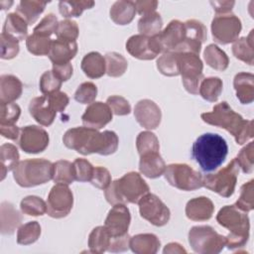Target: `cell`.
<instances>
[{"label": "cell", "mask_w": 254, "mask_h": 254, "mask_svg": "<svg viewBox=\"0 0 254 254\" xmlns=\"http://www.w3.org/2000/svg\"><path fill=\"white\" fill-rule=\"evenodd\" d=\"M184 25L186 29V39L178 53H192L199 56L201 45L205 42L207 37L205 26L195 19H189L184 22Z\"/></svg>", "instance_id": "obj_16"}, {"label": "cell", "mask_w": 254, "mask_h": 254, "mask_svg": "<svg viewBox=\"0 0 254 254\" xmlns=\"http://www.w3.org/2000/svg\"><path fill=\"white\" fill-rule=\"evenodd\" d=\"M149 190V186L139 173L129 172L120 179L111 182L104 190V196L107 202L112 205L138 203Z\"/></svg>", "instance_id": "obj_4"}, {"label": "cell", "mask_w": 254, "mask_h": 254, "mask_svg": "<svg viewBox=\"0 0 254 254\" xmlns=\"http://www.w3.org/2000/svg\"><path fill=\"white\" fill-rule=\"evenodd\" d=\"M48 2L37 0H22L16 8V13L19 14L28 25L34 24L40 15L44 12Z\"/></svg>", "instance_id": "obj_33"}, {"label": "cell", "mask_w": 254, "mask_h": 254, "mask_svg": "<svg viewBox=\"0 0 254 254\" xmlns=\"http://www.w3.org/2000/svg\"><path fill=\"white\" fill-rule=\"evenodd\" d=\"M63 142L66 148L74 150L81 155L96 153L108 156L116 152L119 139L114 131L98 132L93 128L79 126L68 129L63 137Z\"/></svg>", "instance_id": "obj_1"}, {"label": "cell", "mask_w": 254, "mask_h": 254, "mask_svg": "<svg viewBox=\"0 0 254 254\" xmlns=\"http://www.w3.org/2000/svg\"><path fill=\"white\" fill-rule=\"evenodd\" d=\"M167 182L178 190L190 191L203 187V176L187 164H171L164 173Z\"/></svg>", "instance_id": "obj_9"}, {"label": "cell", "mask_w": 254, "mask_h": 254, "mask_svg": "<svg viewBox=\"0 0 254 254\" xmlns=\"http://www.w3.org/2000/svg\"><path fill=\"white\" fill-rule=\"evenodd\" d=\"M94 1H83V0H69V1H60L59 11L63 17L72 18L79 17L82 12L86 9H90L94 6Z\"/></svg>", "instance_id": "obj_39"}, {"label": "cell", "mask_w": 254, "mask_h": 254, "mask_svg": "<svg viewBox=\"0 0 254 254\" xmlns=\"http://www.w3.org/2000/svg\"><path fill=\"white\" fill-rule=\"evenodd\" d=\"M19 40L1 33L0 36V44H1V59L3 60H11L18 56L20 47Z\"/></svg>", "instance_id": "obj_51"}, {"label": "cell", "mask_w": 254, "mask_h": 254, "mask_svg": "<svg viewBox=\"0 0 254 254\" xmlns=\"http://www.w3.org/2000/svg\"><path fill=\"white\" fill-rule=\"evenodd\" d=\"M106 64V74L111 77H119L128 67L127 60L116 52L107 53L104 56Z\"/></svg>", "instance_id": "obj_40"}, {"label": "cell", "mask_w": 254, "mask_h": 254, "mask_svg": "<svg viewBox=\"0 0 254 254\" xmlns=\"http://www.w3.org/2000/svg\"><path fill=\"white\" fill-rule=\"evenodd\" d=\"M180 74L185 89L190 94H198L203 79V64L198 55L192 53H178Z\"/></svg>", "instance_id": "obj_10"}, {"label": "cell", "mask_w": 254, "mask_h": 254, "mask_svg": "<svg viewBox=\"0 0 254 254\" xmlns=\"http://www.w3.org/2000/svg\"><path fill=\"white\" fill-rule=\"evenodd\" d=\"M236 162L244 174H250L254 168V143L249 142L237 155Z\"/></svg>", "instance_id": "obj_49"}, {"label": "cell", "mask_w": 254, "mask_h": 254, "mask_svg": "<svg viewBox=\"0 0 254 254\" xmlns=\"http://www.w3.org/2000/svg\"><path fill=\"white\" fill-rule=\"evenodd\" d=\"M112 111L107 103L95 101L86 107L81 116L84 126L99 130L112 120Z\"/></svg>", "instance_id": "obj_20"}, {"label": "cell", "mask_w": 254, "mask_h": 254, "mask_svg": "<svg viewBox=\"0 0 254 254\" xmlns=\"http://www.w3.org/2000/svg\"><path fill=\"white\" fill-rule=\"evenodd\" d=\"M63 81L53 72V70H46L40 77V90L43 94H51L59 91Z\"/></svg>", "instance_id": "obj_52"}, {"label": "cell", "mask_w": 254, "mask_h": 254, "mask_svg": "<svg viewBox=\"0 0 254 254\" xmlns=\"http://www.w3.org/2000/svg\"><path fill=\"white\" fill-rule=\"evenodd\" d=\"M58 25H59V21H58L57 16L53 13H50V14L46 15L40 21V23L34 28L33 33L44 36V37L51 38V36L53 34H56Z\"/></svg>", "instance_id": "obj_54"}, {"label": "cell", "mask_w": 254, "mask_h": 254, "mask_svg": "<svg viewBox=\"0 0 254 254\" xmlns=\"http://www.w3.org/2000/svg\"><path fill=\"white\" fill-rule=\"evenodd\" d=\"M29 112L31 116L42 126H50L53 124L57 111L53 107L47 94L34 97L29 104Z\"/></svg>", "instance_id": "obj_21"}, {"label": "cell", "mask_w": 254, "mask_h": 254, "mask_svg": "<svg viewBox=\"0 0 254 254\" xmlns=\"http://www.w3.org/2000/svg\"><path fill=\"white\" fill-rule=\"evenodd\" d=\"M1 226L0 230L2 234H12L22 222V215L14 207L11 202L3 201L1 203Z\"/></svg>", "instance_id": "obj_30"}, {"label": "cell", "mask_w": 254, "mask_h": 254, "mask_svg": "<svg viewBox=\"0 0 254 254\" xmlns=\"http://www.w3.org/2000/svg\"><path fill=\"white\" fill-rule=\"evenodd\" d=\"M139 212L141 217L155 226L166 225L171 217L169 207L154 193H146L139 201Z\"/></svg>", "instance_id": "obj_12"}, {"label": "cell", "mask_w": 254, "mask_h": 254, "mask_svg": "<svg viewBox=\"0 0 254 254\" xmlns=\"http://www.w3.org/2000/svg\"><path fill=\"white\" fill-rule=\"evenodd\" d=\"M203 59L207 65L218 71L225 70L229 64L226 53L214 44H210L204 49Z\"/></svg>", "instance_id": "obj_34"}, {"label": "cell", "mask_w": 254, "mask_h": 254, "mask_svg": "<svg viewBox=\"0 0 254 254\" xmlns=\"http://www.w3.org/2000/svg\"><path fill=\"white\" fill-rule=\"evenodd\" d=\"M158 70L166 76H177L180 74L178 53H163L157 60Z\"/></svg>", "instance_id": "obj_42"}, {"label": "cell", "mask_w": 254, "mask_h": 254, "mask_svg": "<svg viewBox=\"0 0 254 254\" xmlns=\"http://www.w3.org/2000/svg\"><path fill=\"white\" fill-rule=\"evenodd\" d=\"M131 215L125 204H115L109 210L104 226L111 237H119L128 233Z\"/></svg>", "instance_id": "obj_18"}, {"label": "cell", "mask_w": 254, "mask_h": 254, "mask_svg": "<svg viewBox=\"0 0 254 254\" xmlns=\"http://www.w3.org/2000/svg\"><path fill=\"white\" fill-rule=\"evenodd\" d=\"M41 235V225L38 221H29L19 226L17 231V243L30 245L35 243Z\"/></svg>", "instance_id": "obj_41"}, {"label": "cell", "mask_w": 254, "mask_h": 254, "mask_svg": "<svg viewBox=\"0 0 254 254\" xmlns=\"http://www.w3.org/2000/svg\"><path fill=\"white\" fill-rule=\"evenodd\" d=\"M106 103L110 107L113 114L118 116L128 115L131 112V105L129 101L120 95H111L107 98Z\"/></svg>", "instance_id": "obj_56"}, {"label": "cell", "mask_w": 254, "mask_h": 254, "mask_svg": "<svg viewBox=\"0 0 254 254\" xmlns=\"http://www.w3.org/2000/svg\"><path fill=\"white\" fill-rule=\"evenodd\" d=\"M17 142L25 153L38 154L47 149L50 137L44 128L37 125H28L21 128Z\"/></svg>", "instance_id": "obj_14"}, {"label": "cell", "mask_w": 254, "mask_h": 254, "mask_svg": "<svg viewBox=\"0 0 254 254\" xmlns=\"http://www.w3.org/2000/svg\"><path fill=\"white\" fill-rule=\"evenodd\" d=\"M19 152L16 146L10 143H5L0 148L1 161V181H3L8 172L13 171L15 166L19 163Z\"/></svg>", "instance_id": "obj_36"}, {"label": "cell", "mask_w": 254, "mask_h": 254, "mask_svg": "<svg viewBox=\"0 0 254 254\" xmlns=\"http://www.w3.org/2000/svg\"><path fill=\"white\" fill-rule=\"evenodd\" d=\"M200 117L203 122L229 132L238 145H243L253 138V121L243 119L226 101L217 103L210 112L201 113Z\"/></svg>", "instance_id": "obj_2"}, {"label": "cell", "mask_w": 254, "mask_h": 254, "mask_svg": "<svg viewBox=\"0 0 254 254\" xmlns=\"http://www.w3.org/2000/svg\"><path fill=\"white\" fill-rule=\"evenodd\" d=\"M20 131L21 129L16 124L0 125V134L3 137L13 141H18L20 136Z\"/></svg>", "instance_id": "obj_63"}, {"label": "cell", "mask_w": 254, "mask_h": 254, "mask_svg": "<svg viewBox=\"0 0 254 254\" xmlns=\"http://www.w3.org/2000/svg\"><path fill=\"white\" fill-rule=\"evenodd\" d=\"M253 32L254 31L251 30L248 36L237 39L232 45L233 56L249 65H253L254 63Z\"/></svg>", "instance_id": "obj_32"}, {"label": "cell", "mask_w": 254, "mask_h": 254, "mask_svg": "<svg viewBox=\"0 0 254 254\" xmlns=\"http://www.w3.org/2000/svg\"><path fill=\"white\" fill-rule=\"evenodd\" d=\"M163 27V19L157 12H153L142 16L138 21V31L140 35L146 37H154L161 33Z\"/></svg>", "instance_id": "obj_37"}, {"label": "cell", "mask_w": 254, "mask_h": 254, "mask_svg": "<svg viewBox=\"0 0 254 254\" xmlns=\"http://www.w3.org/2000/svg\"><path fill=\"white\" fill-rule=\"evenodd\" d=\"M73 205V194L67 185L56 184L50 190L47 199V213L53 218L68 215Z\"/></svg>", "instance_id": "obj_13"}, {"label": "cell", "mask_w": 254, "mask_h": 254, "mask_svg": "<svg viewBox=\"0 0 254 254\" xmlns=\"http://www.w3.org/2000/svg\"><path fill=\"white\" fill-rule=\"evenodd\" d=\"M81 69L89 78H99L106 73V64L104 57L98 52L86 54L81 61Z\"/></svg>", "instance_id": "obj_28"}, {"label": "cell", "mask_w": 254, "mask_h": 254, "mask_svg": "<svg viewBox=\"0 0 254 254\" xmlns=\"http://www.w3.org/2000/svg\"><path fill=\"white\" fill-rule=\"evenodd\" d=\"M228 146L223 137L215 133H204L196 138L191 147V157L204 173L218 169L225 161Z\"/></svg>", "instance_id": "obj_3"}, {"label": "cell", "mask_w": 254, "mask_h": 254, "mask_svg": "<svg viewBox=\"0 0 254 254\" xmlns=\"http://www.w3.org/2000/svg\"><path fill=\"white\" fill-rule=\"evenodd\" d=\"M126 51L138 60H154L162 49L157 36L146 37L143 35H133L126 42Z\"/></svg>", "instance_id": "obj_15"}, {"label": "cell", "mask_w": 254, "mask_h": 254, "mask_svg": "<svg viewBox=\"0 0 254 254\" xmlns=\"http://www.w3.org/2000/svg\"><path fill=\"white\" fill-rule=\"evenodd\" d=\"M164 254H169V253H187V250L179 243L177 242H171L167 244L163 250Z\"/></svg>", "instance_id": "obj_64"}, {"label": "cell", "mask_w": 254, "mask_h": 254, "mask_svg": "<svg viewBox=\"0 0 254 254\" xmlns=\"http://www.w3.org/2000/svg\"><path fill=\"white\" fill-rule=\"evenodd\" d=\"M189 243L198 254H217L226 245L225 236L209 225L192 226L189 231Z\"/></svg>", "instance_id": "obj_7"}, {"label": "cell", "mask_w": 254, "mask_h": 254, "mask_svg": "<svg viewBox=\"0 0 254 254\" xmlns=\"http://www.w3.org/2000/svg\"><path fill=\"white\" fill-rule=\"evenodd\" d=\"M77 53L76 42H68L60 39L53 40L51 50L49 52V59L53 64H62L70 63Z\"/></svg>", "instance_id": "obj_23"}, {"label": "cell", "mask_w": 254, "mask_h": 254, "mask_svg": "<svg viewBox=\"0 0 254 254\" xmlns=\"http://www.w3.org/2000/svg\"><path fill=\"white\" fill-rule=\"evenodd\" d=\"M239 175V166L236 159H232L226 167L215 174H208L203 177V187L223 197L233 194Z\"/></svg>", "instance_id": "obj_8"}, {"label": "cell", "mask_w": 254, "mask_h": 254, "mask_svg": "<svg viewBox=\"0 0 254 254\" xmlns=\"http://www.w3.org/2000/svg\"><path fill=\"white\" fill-rule=\"evenodd\" d=\"M240 19L233 14L216 15L211 21V34L214 41L220 45L234 43L241 32Z\"/></svg>", "instance_id": "obj_11"}, {"label": "cell", "mask_w": 254, "mask_h": 254, "mask_svg": "<svg viewBox=\"0 0 254 254\" xmlns=\"http://www.w3.org/2000/svg\"><path fill=\"white\" fill-rule=\"evenodd\" d=\"M21 115V108L18 104L1 103L0 109V125L16 124Z\"/></svg>", "instance_id": "obj_55"}, {"label": "cell", "mask_w": 254, "mask_h": 254, "mask_svg": "<svg viewBox=\"0 0 254 254\" xmlns=\"http://www.w3.org/2000/svg\"><path fill=\"white\" fill-rule=\"evenodd\" d=\"M53 181L56 184H64L67 186L72 184L75 181L72 163L66 160H59L54 163Z\"/></svg>", "instance_id": "obj_43"}, {"label": "cell", "mask_w": 254, "mask_h": 254, "mask_svg": "<svg viewBox=\"0 0 254 254\" xmlns=\"http://www.w3.org/2000/svg\"><path fill=\"white\" fill-rule=\"evenodd\" d=\"M236 97L242 104H250L254 100V75L250 72H238L233 79Z\"/></svg>", "instance_id": "obj_25"}, {"label": "cell", "mask_w": 254, "mask_h": 254, "mask_svg": "<svg viewBox=\"0 0 254 254\" xmlns=\"http://www.w3.org/2000/svg\"><path fill=\"white\" fill-rule=\"evenodd\" d=\"M129 242H130V235L126 233L125 235L119 236V237H111L109 247L107 251L112 253L117 252H124L128 250L129 248Z\"/></svg>", "instance_id": "obj_59"}, {"label": "cell", "mask_w": 254, "mask_h": 254, "mask_svg": "<svg viewBox=\"0 0 254 254\" xmlns=\"http://www.w3.org/2000/svg\"><path fill=\"white\" fill-rule=\"evenodd\" d=\"M136 148L140 156L150 152H159V140L151 131L140 132L136 138Z\"/></svg>", "instance_id": "obj_46"}, {"label": "cell", "mask_w": 254, "mask_h": 254, "mask_svg": "<svg viewBox=\"0 0 254 254\" xmlns=\"http://www.w3.org/2000/svg\"><path fill=\"white\" fill-rule=\"evenodd\" d=\"M160 246L159 238L153 233H140L130 237L129 248L136 254H155Z\"/></svg>", "instance_id": "obj_27"}, {"label": "cell", "mask_w": 254, "mask_h": 254, "mask_svg": "<svg viewBox=\"0 0 254 254\" xmlns=\"http://www.w3.org/2000/svg\"><path fill=\"white\" fill-rule=\"evenodd\" d=\"M2 33L9 35L19 41L27 40L28 36V23L16 12L9 13L6 16Z\"/></svg>", "instance_id": "obj_31"}, {"label": "cell", "mask_w": 254, "mask_h": 254, "mask_svg": "<svg viewBox=\"0 0 254 254\" xmlns=\"http://www.w3.org/2000/svg\"><path fill=\"white\" fill-rule=\"evenodd\" d=\"M214 212L213 202L206 196L191 198L186 205V215L192 221H205L211 218Z\"/></svg>", "instance_id": "obj_22"}, {"label": "cell", "mask_w": 254, "mask_h": 254, "mask_svg": "<svg viewBox=\"0 0 254 254\" xmlns=\"http://www.w3.org/2000/svg\"><path fill=\"white\" fill-rule=\"evenodd\" d=\"M111 183V175L104 167H94L93 174L90 179V184L100 190H105Z\"/></svg>", "instance_id": "obj_57"}, {"label": "cell", "mask_w": 254, "mask_h": 254, "mask_svg": "<svg viewBox=\"0 0 254 254\" xmlns=\"http://www.w3.org/2000/svg\"><path fill=\"white\" fill-rule=\"evenodd\" d=\"M136 12L142 16L156 12L159 2L156 0H146V1H135Z\"/></svg>", "instance_id": "obj_61"}, {"label": "cell", "mask_w": 254, "mask_h": 254, "mask_svg": "<svg viewBox=\"0 0 254 254\" xmlns=\"http://www.w3.org/2000/svg\"><path fill=\"white\" fill-rule=\"evenodd\" d=\"M135 3L130 0H119L112 4L109 15L111 20L117 25H128L136 15Z\"/></svg>", "instance_id": "obj_29"}, {"label": "cell", "mask_w": 254, "mask_h": 254, "mask_svg": "<svg viewBox=\"0 0 254 254\" xmlns=\"http://www.w3.org/2000/svg\"><path fill=\"white\" fill-rule=\"evenodd\" d=\"M54 164L46 159L20 161L13 169L15 182L23 188H33L53 180Z\"/></svg>", "instance_id": "obj_6"}, {"label": "cell", "mask_w": 254, "mask_h": 254, "mask_svg": "<svg viewBox=\"0 0 254 254\" xmlns=\"http://www.w3.org/2000/svg\"><path fill=\"white\" fill-rule=\"evenodd\" d=\"M21 211L30 216H41L47 212V202L40 196L28 195L20 202Z\"/></svg>", "instance_id": "obj_45"}, {"label": "cell", "mask_w": 254, "mask_h": 254, "mask_svg": "<svg viewBox=\"0 0 254 254\" xmlns=\"http://www.w3.org/2000/svg\"><path fill=\"white\" fill-rule=\"evenodd\" d=\"M47 95L57 112H63L69 102V98L66 95V93L60 90Z\"/></svg>", "instance_id": "obj_58"}, {"label": "cell", "mask_w": 254, "mask_h": 254, "mask_svg": "<svg viewBox=\"0 0 254 254\" xmlns=\"http://www.w3.org/2000/svg\"><path fill=\"white\" fill-rule=\"evenodd\" d=\"M136 121L145 129H156L162 119V111L158 104L151 99H142L134 107Z\"/></svg>", "instance_id": "obj_19"}, {"label": "cell", "mask_w": 254, "mask_h": 254, "mask_svg": "<svg viewBox=\"0 0 254 254\" xmlns=\"http://www.w3.org/2000/svg\"><path fill=\"white\" fill-rule=\"evenodd\" d=\"M111 236L105 226L94 227L88 236V248L91 253L101 254L107 251Z\"/></svg>", "instance_id": "obj_35"}, {"label": "cell", "mask_w": 254, "mask_h": 254, "mask_svg": "<svg viewBox=\"0 0 254 254\" xmlns=\"http://www.w3.org/2000/svg\"><path fill=\"white\" fill-rule=\"evenodd\" d=\"M97 96V87L91 81L82 82L74 92L75 101L81 104H90L94 102Z\"/></svg>", "instance_id": "obj_50"}, {"label": "cell", "mask_w": 254, "mask_h": 254, "mask_svg": "<svg viewBox=\"0 0 254 254\" xmlns=\"http://www.w3.org/2000/svg\"><path fill=\"white\" fill-rule=\"evenodd\" d=\"M157 37L162 53H177L186 39L185 25L179 20H172Z\"/></svg>", "instance_id": "obj_17"}, {"label": "cell", "mask_w": 254, "mask_h": 254, "mask_svg": "<svg viewBox=\"0 0 254 254\" xmlns=\"http://www.w3.org/2000/svg\"><path fill=\"white\" fill-rule=\"evenodd\" d=\"M79 34V29L75 21L64 19L59 22L56 36L57 39L68 41V42H76V39Z\"/></svg>", "instance_id": "obj_48"}, {"label": "cell", "mask_w": 254, "mask_h": 254, "mask_svg": "<svg viewBox=\"0 0 254 254\" xmlns=\"http://www.w3.org/2000/svg\"><path fill=\"white\" fill-rule=\"evenodd\" d=\"M166 167L159 152H150L140 156L139 171L149 179H156L164 175Z\"/></svg>", "instance_id": "obj_24"}, {"label": "cell", "mask_w": 254, "mask_h": 254, "mask_svg": "<svg viewBox=\"0 0 254 254\" xmlns=\"http://www.w3.org/2000/svg\"><path fill=\"white\" fill-rule=\"evenodd\" d=\"M254 181L250 180L240 188V195L235 205L244 212L251 211L254 208Z\"/></svg>", "instance_id": "obj_47"}, {"label": "cell", "mask_w": 254, "mask_h": 254, "mask_svg": "<svg viewBox=\"0 0 254 254\" xmlns=\"http://www.w3.org/2000/svg\"><path fill=\"white\" fill-rule=\"evenodd\" d=\"M53 72L64 82L68 80L73 72V67L70 63L62 64H53Z\"/></svg>", "instance_id": "obj_60"}, {"label": "cell", "mask_w": 254, "mask_h": 254, "mask_svg": "<svg viewBox=\"0 0 254 254\" xmlns=\"http://www.w3.org/2000/svg\"><path fill=\"white\" fill-rule=\"evenodd\" d=\"M216 220L219 225L229 230V234L225 236V246L228 249H238L246 245L250 230V221L246 212L235 204L225 205L219 209Z\"/></svg>", "instance_id": "obj_5"}, {"label": "cell", "mask_w": 254, "mask_h": 254, "mask_svg": "<svg viewBox=\"0 0 254 254\" xmlns=\"http://www.w3.org/2000/svg\"><path fill=\"white\" fill-rule=\"evenodd\" d=\"M23 91L21 80L13 74H2L0 76V102L12 103L17 100Z\"/></svg>", "instance_id": "obj_26"}, {"label": "cell", "mask_w": 254, "mask_h": 254, "mask_svg": "<svg viewBox=\"0 0 254 254\" xmlns=\"http://www.w3.org/2000/svg\"><path fill=\"white\" fill-rule=\"evenodd\" d=\"M223 82L217 76L203 78L200 82L198 93L206 101L215 102L222 92Z\"/></svg>", "instance_id": "obj_38"}, {"label": "cell", "mask_w": 254, "mask_h": 254, "mask_svg": "<svg viewBox=\"0 0 254 254\" xmlns=\"http://www.w3.org/2000/svg\"><path fill=\"white\" fill-rule=\"evenodd\" d=\"M53 40L33 33L26 40V47L29 53L34 56H48L52 47Z\"/></svg>", "instance_id": "obj_44"}, {"label": "cell", "mask_w": 254, "mask_h": 254, "mask_svg": "<svg viewBox=\"0 0 254 254\" xmlns=\"http://www.w3.org/2000/svg\"><path fill=\"white\" fill-rule=\"evenodd\" d=\"M74 180L80 183L90 182L94 167L85 159L77 158L72 162Z\"/></svg>", "instance_id": "obj_53"}, {"label": "cell", "mask_w": 254, "mask_h": 254, "mask_svg": "<svg viewBox=\"0 0 254 254\" xmlns=\"http://www.w3.org/2000/svg\"><path fill=\"white\" fill-rule=\"evenodd\" d=\"M209 3L215 11L216 15L230 14L233 6L235 5L234 1H210Z\"/></svg>", "instance_id": "obj_62"}]
</instances>
